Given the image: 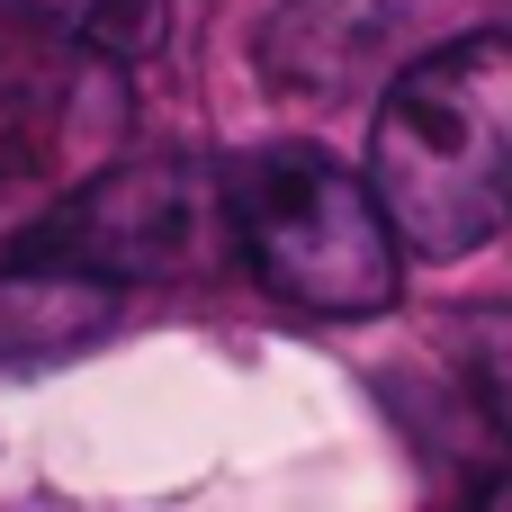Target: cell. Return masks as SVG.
I'll return each mask as SVG.
<instances>
[{"label": "cell", "mask_w": 512, "mask_h": 512, "mask_svg": "<svg viewBox=\"0 0 512 512\" xmlns=\"http://www.w3.org/2000/svg\"><path fill=\"white\" fill-rule=\"evenodd\" d=\"M369 189L396 252L468 261L512 216V27L414 54L369 117Z\"/></svg>", "instance_id": "1"}, {"label": "cell", "mask_w": 512, "mask_h": 512, "mask_svg": "<svg viewBox=\"0 0 512 512\" xmlns=\"http://www.w3.org/2000/svg\"><path fill=\"white\" fill-rule=\"evenodd\" d=\"M45 153H54V81L36 72L27 45L0 36V198L18 180H36Z\"/></svg>", "instance_id": "7"}, {"label": "cell", "mask_w": 512, "mask_h": 512, "mask_svg": "<svg viewBox=\"0 0 512 512\" xmlns=\"http://www.w3.org/2000/svg\"><path fill=\"white\" fill-rule=\"evenodd\" d=\"M225 234V189L189 162H117L90 189H72L18 261L36 270H81L99 288H144V279H189L207 243Z\"/></svg>", "instance_id": "3"}, {"label": "cell", "mask_w": 512, "mask_h": 512, "mask_svg": "<svg viewBox=\"0 0 512 512\" xmlns=\"http://www.w3.org/2000/svg\"><path fill=\"white\" fill-rule=\"evenodd\" d=\"M405 18H414V0H279L270 18H261V72H270V90H315V99H333V90H351L369 63H387V45L405 36Z\"/></svg>", "instance_id": "4"}, {"label": "cell", "mask_w": 512, "mask_h": 512, "mask_svg": "<svg viewBox=\"0 0 512 512\" xmlns=\"http://www.w3.org/2000/svg\"><path fill=\"white\" fill-rule=\"evenodd\" d=\"M459 333H468V378H477V396L495 405V423L512 432V315H468Z\"/></svg>", "instance_id": "8"}, {"label": "cell", "mask_w": 512, "mask_h": 512, "mask_svg": "<svg viewBox=\"0 0 512 512\" xmlns=\"http://www.w3.org/2000/svg\"><path fill=\"white\" fill-rule=\"evenodd\" d=\"M108 315H117V288H99L81 270L18 261V279L0 288V360H54V351L90 342Z\"/></svg>", "instance_id": "5"}, {"label": "cell", "mask_w": 512, "mask_h": 512, "mask_svg": "<svg viewBox=\"0 0 512 512\" xmlns=\"http://www.w3.org/2000/svg\"><path fill=\"white\" fill-rule=\"evenodd\" d=\"M18 27L81 63H144L162 54L171 0H18Z\"/></svg>", "instance_id": "6"}, {"label": "cell", "mask_w": 512, "mask_h": 512, "mask_svg": "<svg viewBox=\"0 0 512 512\" xmlns=\"http://www.w3.org/2000/svg\"><path fill=\"white\" fill-rule=\"evenodd\" d=\"M225 234L252 279L297 315H387L396 306V225L378 189L324 144H252L225 180Z\"/></svg>", "instance_id": "2"}]
</instances>
